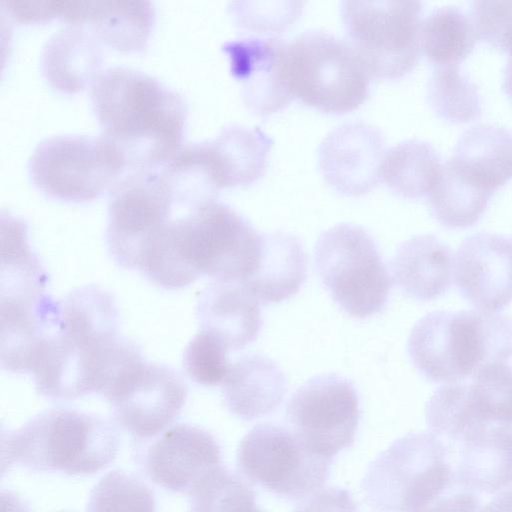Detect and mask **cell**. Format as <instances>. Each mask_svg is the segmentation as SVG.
<instances>
[{
	"instance_id": "1",
	"label": "cell",
	"mask_w": 512,
	"mask_h": 512,
	"mask_svg": "<svg viewBox=\"0 0 512 512\" xmlns=\"http://www.w3.org/2000/svg\"><path fill=\"white\" fill-rule=\"evenodd\" d=\"M35 345L27 373L39 395L59 401L102 395L141 358L137 344L119 334L113 297L88 286L58 301Z\"/></svg>"
},
{
	"instance_id": "2",
	"label": "cell",
	"mask_w": 512,
	"mask_h": 512,
	"mask_svg": "<svg viewBox=\"0 0 512 512\" xmlns=\"http://www.w3.org/2000/svg\"><path fill=\"white\" fill-rule=\"evenodd\" d=\"M90 99L100 136L122 158L125 176L160 170L182 146L185 99L153 75L108 67L92 81Z\"/></svg>"
},
{
	"instance_id": "3",
	"label": "cell",
	"mask_w": 512,
	"mask_h": 512,
	"mask_svg": "<svg viewBox=\"0 0 512 512\" xmlns=\"http://www.w3.org/2000/svg\"><path fill=\"white\" fill-rule=\"evenodd\" d=\"M262 234L230 206L216 200L172 219L148 243L138 270L166 290L206 275L243 280L260 255Z\"/></svg>"
},
{
	"instance_id": "4",
	"label": "cell",
	"mask_w": 512,
	"mask_h": 512,
	"mask_svg": "<svg viewBox=\"0 0 512 512\" xmlns=\"http://www.w3.org/2000/svg\"><path fill=\"white\" fill-rule=\"evenodd\" d=\"M413 365L428 380L455 384L512 357V319L481 310L433 311L408 339Z\"/></svg>"
},
{
	"instance_id": "5",
	"label": "cell",
	"mask_w": 512,
	"mask_h": 512,
	"mask_svg": "<svg viewBox=\"0 0 512 512\" xmlns=\"http://www.w3.org/2000/svg\"><path fill=\"white\" fill-rule=\"evenodd\" d=\"M119 442L118 431L108 420L63 408L43 411L2 436L7 464L80 476L108 467Z\"/></svg>"
},
{
	"instance_id": "6",
	"label": "cell",
	"mask_w": 512,
	"mask_h": 512,
	"mask_svg": "<svg viewBox=\"0 0 512 512\" xmlns=\"http://www.w3.org/2000/svg\"><path fill=\"white\" fill-rule=\"evenodd\" d=\"M447 458V447L432 433L395 440L361 482L367 503L378 512H423L457 482Z\"/></svg>"
},
{
	"instance_id": "7",
	"label": "cell",
	"mask_w": 512,
	"mask_h": 512,
	"mask_svg": "<svg viewBox=\"0 0 512 512\" xmlns=\"http://www.w3.org/2000/svg\"><path fill=\"white\" fill-rule=\"evenodd\" d=\"M286 73L293 98L321 112L343 114L369 96L370 78L343 39L323 30H307L287 43Z\"/></svg>"
},
{
	"instance_id": "8",
	"label": "cell",
	"mask_w": 512,
	"mask_h": 512,
	"mask_svg": "<svg viewBox=\"0 0 512 512\" xmlns=\"http://www.w3.org/2000/svg\"><path fill=\"white\" fill-rule=\"evenodd\" d=\"M314 260L323 285L346 314L367 318L384 310L393 280L364 228L342 223L324 231Z\"/></svg>"
},
{
	"instance_id": "9",
	"label": "cell",
	"mask_w": 512,
	"mask_h": 512,
	"mask_svg": "<svg viewBox=\"0 0 512 512\" xmlns=\"http://www.w3.org/2000/svg\"><path fill=\"white\" fill-rule=\"evenodd\" d=\"M419 1H343L341 17L351 45L371 77L397 79L421 51Z\"/></svg>"
},
{
	"instance_id": "10",
	"label": "cell",
	"mask_w": 512,
	"mask_h": 512,
	"mask_svg": "<svg viewBox=\"0 0 512 512\" xmlns=\"http://www.w3.org/2000/svg\"><path fill=\"white\" fill-rule=\"evenodd\" d=\"M33 184L63 201H88L109 192L126 175L125 164L101 136L57 134L41 140L28 160Z\"/></svg>"
},
{
	"instance_id": "11",
	"label": "cell",
	"mask_w": 512,
	"mask_h": 512,
	"mask_svg": "<svg viewBox=\"0 0 512 512\" xmlns=\"http://www.w3.org/2000/svg\"><path fill=\"white\" fill-rule=\"evenodd\" d=\"M332 458L312 452L288 428L254 426L241 440L237 467L251 483L290 500L305 499L326 483Z\"/></svg>"
},
{
	"instance_id": "12",
	"label": "cell",
	"mask_w": 512,
	"mask_h": 512,
	"mask_svg": "<svg viewBox=\"0 0 512 512\" xmlns=\"http://www.w3.org/2000/svg\"><path fill=\"white\" fill-rule=\"evenodd\" d=\"M426 420L434 433L454 441L486 429L512 438V366L491 364L470 383L439 387L427 402Z\"/></svg>"
},
{
	"instance_id": "13",
	"label": "cell",
	"mask_w": 512,
	"mask_h": 512,
	"mask_svg": "<svg viewBox=\"0 0 512 512\" xmlns=\"http://www.w3.org/2000/svg\"><path fill=\"white\" fill-rule=\"evenodd\" d=\"M359 419V397L353 383L334 373L306 381L286 407L290 430L312 452L327 458L353 444Z\"/></svg>"
},
{
	"instance_id": "14",
	"label": "cell",
	"mask_w": 512,
	"mask_h": 512,
	"mask_svg": "<svg viewBox=\"0 0 512 512\" xmlns=\"http://www.w3.org/2000/svg\"><path fill=\"white\" fill-rule=\"evenodd\" d=\"M110 195L108 251L118 266L137 269L146 245L171 220L173 197L160 170L127 175Z\"/></svg>"
},
{
	"instance_id": "15",
	"label": "cell",
	"mask_w": 512,
	"mask_h": 512,
	"mask_svg": "<svg viewBox=\"0 0 512 512\" xmlns=\"http://www.w3.org/2000/svg\"><path fill=\"white\" fill-rule=\"evenodd\" d=\"M187 393L186 383L177 371L143 360L127 371L104 398L124 430L147 439L177 418Z\"/></svg>"
},
{
	"instance_id": "16",
	"label": "cell",
	"mask_w": 512,
	"mask_h": 512,
	"mask_svg": "<svg viewBox=\"0 0 512 512\" xmlns=\"http://www.w3.org/2000/svg\"><path fill=\"white\" fill-rule=\"evenodd\" d=\"M385 137L375 126L349 121L331 130L318 148L324 180L346 196H361L381 179Z\"/></svg>"
},
{
	"instance_id": "17",
	"label": "cell",
	"mask_w": 512,
	"mask_h": 512,
	"mask_svg": "<svg viewBox=\"0 0 512 512\" xmlns=\"http://www.w3.org/2000/svg\"><path fill=\"white\" fill-rule=\"evenodd\" d=\"M454 278L477 310H503L512 301V239L488 232L465 238L454 258Z\"/></svg>"
},
{
	"instance_id": "18",
	"label": "cell",
	"mask_w": 512,
	"mask_h": 512,
	"mask_svg": "<svg viewBox=\"0 0 512 512\" xmlns=\"http://www.w3.org/2000/svg\"><path fill=\"white\" fill-rule=\"evenodd\" d=\"M287 43L277 37H249L222 45L244 103L257 114L280 111L294 99L286 73Z\"/></svg>"
},
{
	"instance_id": "19",
	"label": "cell",
	"mask_w": 512,
	"mask_h": 512,
	"mask_svg": "<svg viewBox=\"0 0 512 512\" xmlns=\"http://www.w3.org/2000/svg\"><path fill=\"white\" fill-rule=\"evenodd\" d=\"M222 465L221 447L208 431L189 424L166 430L148 449V477L166 490L190 494Z\"/></svg>"
},
{
	"instance_id": "20",
	"label": "cell",
	"mask_w": 512,
	"mask_h": 512,
	"mask_svg": "<svg viewBox=\"0 0 512 512\" xmlns=\"http://www.w3.org/2000/svg\"><path fill=\"white\" fill-rule=\"evenodd\" d=\"M66 24L88 29L94 37L119 51H140L150 37L155 19L151 1H62L60 17Z\"/></svg>"
},
{
	"instance_id": "21",
	"label": "cell",
	"mask_w": 512,
	"mask_h": 512,
	"mask_svg": "<svg viewBox=\"0 0 512 512\" xmlns=\"http://www.w3.org/2000/svg\"><path fill=\"white\" fill-rule=\"evenodd\" d=\"M197 317L202 330L229 350L255 341L262 326L259 302L240 280H214L200 295Z\"/></svg>"
},
{
	"instance_id": "22",
	"label": "cell",
	"mask_w": 512,
	"mask_h": 512,
	"mask_svg": "<svg viewBox=\"0 0 512 512\" xmlns=\"http://www.w3.org/2000/svg\"><path fill=\"white\" fill-rule=\"evenodd\" d=\"M391 269L393 281L406 296L418 301L434 300L452 284L453 252L433 235L415 236L398 247Z\"/></svg>"
},
{
	"instance_id": "23",
	"label": "cell",
	"mask_w": 512,
	"mask_h": 512,
	"mask_svg": "<svg viewBox=\"0 0 512 512\" xmlns=\"http://www.w3.org/2000/svg\"><path fill=\"white\" fill-rule=\"evenodd\" d=\"M102 60V50L94 35L81 25L66 24L45 42L40 65L52 88L71 94L92 83Z\"/></svg>"
},
{
	"instance_id": "24",
	"label": "cell",
	"mask_w": 512,
	"mask_h": 512,
	"mask_svg": "<svg viewBox=\"0 0 512 512\" xmlns=\"http://www.w3.org/2000/svg\"><path fill=\"white\" fill-rule=\"evenodd\" d=\"M306 276V255L299 239L274 232L262 234L257 263L241 282L259 303L269 305L294 296Z\"/></svg>"
},
{
	"instance_id": "25",
	"label": "cell",
	"mask_w": 512,
	"mask_h": 512,
	"mask_svg": "<svg viewBox=\"0 0 512 512\" xmlns=\"http://www.w3.org/2000/svg\"><path fill=\"white\" fill-rule=\"evenodd\" d=\"M286 391L287 380L282 370L273 360L259 354L238 359L230 366L223 383L227 408L245 421L273 413Z\"/></svg>"
},
{
	"instance_id": "26",
	"label": "cell",
	"mask_w": 512,
	"mask_h": 512,
	"mask_svg": "<svg viewBox=\"0 0 512 512\" xmlns=\"http://www.w3.org/2000/svg\"><path fill=\"white\" fill-rule=\"evenodd\" d=\"M449 160L472 183L493 194L512 179V134L494 123L477 124L461 135Z\"/></svg>"
},
{
	"instance_id": "27",
	"label": "cell",
	"mask_w": 512,
	"mask_h": 512,
	"mask_svg": "<svg viewBox=\"0 0 512 512\" xmlns=\"http://www.w3.org/2000/svg\"><path fill=\"white\" fill-rule=\"evenodd\" d=\"M222 188L249 185L265 172L273 140L259 127L229 125L207 140Z\"/></svg>"
},
{
	"instance_id": "28",
	"label": "cell",
	"mask_w": 512,
	"mask_h": 512,
	"mask_svg": "<svg viewBox=\"0 0 512 512\" xmlns=\"http://www.w3.org/2000/svg\"><path fill=\"white\" fill-rule=\"evenodd\" d=\"M457 482L465 489L493 494L512 484V438L496 429L462 442Z\"/></svg>"
},
{
	"instance_id": "29",
	"label": "cell",
	"mask_w": 512,
	"mask_h": 512,
	"mask_svg": "<svg viewBox=\"0 0 512 512\" xmlns=\"http://www.w3.org/2000/svg\"><path fill=\"white\" fill-rule=\"evenodd\" d=\"M442 164L438 151L430 143L409 139L386 151L381 179L395 194L419 199L429 194Z\"/></svg>"
},
{
	"instance_id": "30",
	"label": "cell",
	"mask_w": 512,
	"mask_h": 512,
	"mask_svg": "<svg viewBox=\"0 0 512 512\" xmlns=\"http://www.w3.org/2000/svg\"><path fill=\"white\" fill-rule=\"evenodd\" d=\"M478 39L470 13L459 6L435 8L422 20L421 49L436 67L459 66Z\"/></svg>"
},
{
	"instance_id": "31",
	"label": "cell",
	"mask_w": 512,
	"mask_h": 512,
	"mask_svg": "<svg viewBox=\"0 0 512 512\" xmlns=\"http://www.w3.org/2000/svg\"><path fill=\"white\" fill-rule=\"evenodd\" d=\"M492 195L447 160L428 194V203L432 215L443 226L467 228L482 217Z\"/></svg>"
},
{
	"instance_id": "32",
	"label": "cell",
	"mask_w": 512,
	"mask_h": 512,
	"mask_svg": "<svg viewBox=\"0 0 512 512\" xmlns=\"http://www.w3.org/2000/svg\"><path fill=\"white\" fill-rule=\"evenodd\" d=\"M428 101L439 117L452 123L475 120L482 111L478 87L459 66L435 68L428 83Z\"/></svg>"
},
{
	"instance_id": "33",
	"label": "cell",
	"mask_w": 512,
	"mask_h": 512,
	"mask_svg": "<svg viewBox=\"0 0 512 512\" xmlns=\"http://www.w3.org/2000/svg\"><path fill=\"white\" fill-rule=\"evenodd\" d=\"M189 495L188 512H263L248 484L224 466L209 474Z\"/></svg>"
},
{
	"instance_id": "34",
	"label": "cell",
	"mask_w": 512,
	"mask_h": 512,
	"mask_svg": "<svg viewBox=\"0 0 512 512\" xmlns=\"http://www.w3.org/2000/svg\"><path fill=\"white\" fill-rule=\"evenodd\" d=\"M151 488L135 475L113 470L90 492L86 512H155Z\"/></svg>"
},
{
	"instance_id": "35",
	"label": "cell",
	"mask_w": 512,
	"mask_h": 512,
	"mask_svg": "<svg viewBox=\"0 0 512 512\" xmlns=\"http://www.w3.org/2000/svg\"><path fill=\"white\" fill-rule=\"evenodd\" d=\"M226 345L208 331H199L186 347L183 366L187 375L202 386L223 384L230 366Z\"/></svg>"
},
{
	"instance_id": "36",
	"label": "cell",
	"mask_w": 512,
	"mask_h": 512,
	"mask_svg": "<svg viewBox=\"0 0 512 512\" xmlns=\"http://www.w3.org/2000/svg\"><path fill=\"white\" fill-rule=\"evenodd\" d=\"M303 2L299 1H234L229 13L235 24L257 33H280L299 17Z\"/></svg>"
},
{
	"instance_id": "37",
	"label": "cell",
	"mask_w": 512,
	"mask_h": 512,
	"mask_svg": "<svg viewBox=\"0 0 512 512\" xmlns=\"http://www.w3.org/2000/svg\"><path fill=\"white\" fill-rule=\"evenodd\" d=\"M294 512H359L352 494L345 488L327 487L320 489Z\"/></svg>"
},
{
	"instance_id": "38",
	"label": "cell",
	"mask_w": 512,
	"mask_h": 512,
	"mask_svg": "<svg viewBox=\"0 0 512 512\" xmlns=\"http://www.w3.org/2000/svg\"><path fill=\"white\" fill-rule=\"evenodd\" d=\"M62 1H5V10L21 23L38 22L60 17Z\"/></svg>"
},
{
	"instance_id": "39",
	"label": "cell",
	"mask_w": 512,
	"mask_h": 512,
	"mask_svg": "<svg viewBox=\"0 0 512 512\" xmlns=\"http://www.w3.org/2000/svg\"><path fill=\"white\" fill-rule=\"evenodd\" d=\"M423 512H483V507L474 491L452 488Z\"/></svg>"
},
{
	"instance_id": "40",
	"label": "cell",
	"mask_w": 512,
	"mask_h": 512,
	"mask_svg": "<svg viewBox=\"0 0 512 512\" xmlns=\"http://www.w3.org/2000/svg\"><path fill=\"white\" fill-rule=\"evenodd\" d=\"M483 512H512V487L493 498L483 507Z\"/></svg>"
},
{
	"instance_id": "41",
	"label": "cell",
	"mask_w": 512,
	"mask_h": 512,
	"mask_svg": "<svg viewBox=\"0 0 512 512\" xmlns=\"http://www.w3.org/2000/svg\"><path fill=\"white\" fill-rule=\"evenodd\" d=\"M2 511L3 512H30L28 507L16 495L2 492Z\"/></svg>"
},
{
	"instance_id": "42",
	"label": "cell",
	"mask_w": 512,
	"mask_h": 512,
	"mask_svg": "<svg viewBox=\"0 0 512 512\" xmlns=\"http://www.w3.org/2000/svg\"><path fill=\"white\" fill-rule=\"evenodd\" d=\"M502 50L507 52L509 56L506 66L512 68V28L507 36V39Z\"/></svg>"
}]
</instances>
